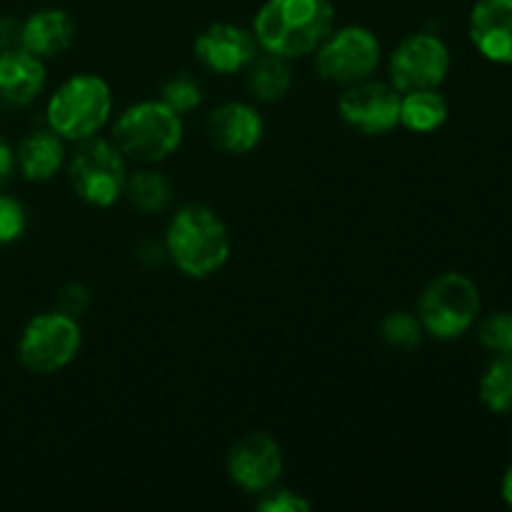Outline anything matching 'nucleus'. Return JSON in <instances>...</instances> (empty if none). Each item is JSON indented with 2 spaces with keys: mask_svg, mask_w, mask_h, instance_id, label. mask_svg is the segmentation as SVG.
Here are the masks:
<instances>
[{
  "mask_svg": "<svg viewBox=\"0 0 512 512\" xmlns=\"http://www.w3.org/2000/svg\"><path fill=\"white\" fill-rule=\"evenodd\" d=\"M335 25L330 0H265L253 20V35L263 53L285 60L315 53Z\"/></svg>",
  "mask_w": 512,
  "mask_h": 512,
  "instance_id": "obj_1",
  "label": "nucleus"
},
{
  "mask_svg": "<svg viewBox=\"0 0 512 512\" xmlns=\"http://www.w3.org/2000/svg\"><path fill=\"white\" fill-rule=\"evenodd\" d=\"M165 250L175 268L195 280L220 273L230 258V233L208 205H185L165 230Z\"/></svg>",
  "mask_w": 512,
  "mask_h": 512,
  "instance_id": "obj_2",
  "label": "nucleus"
},
{
  "mask_svg": "<svg viewBox=\"0 0 512 512\" xmlns=\"http://www.w3.org/2000/svg\"><path fill=\"white\" fill-rule=\"evenodd\" d=\"M113 113V93L100 75H73L50 95L45 120L63 140L80 143L95 138Z\"/></svg>",
  "mask_w": 512,
  "mask_h": 512,
  "instance_id": "obj_3",
  "label": "nucleus"
},
{
  "mask_svg": "<svg viewBox=\"0 0 512 512\" xmlns=\"http://www.w3.org/2000/svg\"><path fill=\"white\" fill-rule=\"evenodd\" d=\"M113 143L128 160L160 163L183 143V115L163 100H143L120 113L113 125Z\"/></svg>",
  "mask_w": 512,
  "mask_h": 512,
  "instance_id": "obj_4",
  "label": "nucleus"
},
{
  "mask_svg": "<svg viewBox=\"0 0 512 512\" xmlns=\"http://www.w3.org/2000/svg\"><path fill=\"white\" fill-rule=\"evenodd\" d=\"M478 313V285L463 273H443L425 285L415 315L428 335L438 340H455L473 328Z\"/></svg>",
  "mask_w": 512,
  "mask_h": 512,
  "instance_id": "obj_5",
  "label": "nucleus"
},
{
  "mask_svg": "<svg viewBox=\"0 0 512 512\" xmlns=\"http://www.w3.org/2000/svg\"><path fill=\"white\" fill-rule=\"evenodd\" d=\"M70 183L80 200L95 208H110L118 203L128 183V158L113 140L88 138L80 140L68 165Z\"/></svg>",
  "mask_w": 512,
  "mask_h": 512,
  "instance_id": "obj_6",
  "label": "nucleus"
},
{
  "mask_svg": "<svg viewBox=\"0 0 512 512\" xmlns=\"http://www.w3.org/2000/svg\"><path fill=\"white\" fill-rule=\"evenodd\" d=\"M83 333L78 320L60 310L40 313L23 328L18 340V358L30 373L50 375L68 368L80 353Z\"/></svg>",
  "mask_w": 512,
  "mask_h": 512,
  "instance_id": "obj_7",
  "label": "nucleus"
},
{
  "mask_svg": "<svg viewBox=\"0 0 512 512\" xmlns=\"http://www.w3.org/2000/svg\"><path fill=\"white\" fill-rule=\"evenodd\" d=\"M380 63V40L363 25L330 30L315 50V70L325 83L353 85L370 78Z\"/></svg>",
  "mask_w": 512,
  "mask_h": 512,
  "instance_id": "obj_8",
  "label": "nucleus"
},
{
  "mask_svg": "<svg viewBox=\"0 0 512 512\" xmlns=\"http://www.w3.org/2000/svg\"><path fill=\"white\" fill-rule=\"evenodd\" d=\"M390 80L395 90L408 93L420 88H438L450 70V50L438 35L413 33L390 55Z\"/></svg>",
  "mask_w": 512,
  "mask_h": 512,
  "instance_id": "obj_9",
  "label": "nucleus"
},
{
  "mask_svg": "<svg viewBox=\"0 0 512 512\" xmlns=\"http://www.w3.org/2000/svg\"><path fill=\"white\" fill-rule=\"evenodd\" d=\"M338 113L358 133L385 135L400 125V90L383 80H358L340 93Z\"/></svg>",
  "mask_w": 512,
  "mask_h": 512,
  "instance_id": "obj_10",
  "label": "nucleus"
},
{
  "mask_svg": "<svg viewBox=\"0 0 512 512\" xmlns=\"http://www.w3.org/2000/svg\"><path fill=\"white\" fill-rule=\"evenodd\" d=\"M285 460L278 440L263 430L240 435L228 453V478L243 493L260 495L278 485Z\"/></svg>",
  "mask_w": 512,
  "mask_h": 512,
  "instance_id": "obj_11",
  "label": "nucleus"
},
{
  "mask_svg": "<svg viewBox=\"0 0 512 512\" xmlns=\"http://www.w3.org/2000/svg\"><path fill=\"white\" fill-rule=\"evenodd\" d=\"M258 53L260 45L253 30L235 23H213L195 38V55L200 63L220 75L248 70Z\"/></svg>",
  "mask_w": 512,
  "mask_h": 512,
  "instance_id": "obj_12",
  "label": "nucleus"
},
{
  "mask_svg": "<svg viewBox=\"0 0 512 512\" xmlns=\"http://www.w3.org/2000/svg\"><path fill=\"white\" fill-rule=\"evenodd\" d=\"M265 123L250 103H223L208 118V138L228 155H245L263 140Z\"/></svg>",
  "mask_w": 512,
  "mask_h": 512,
  "instance_id": "obj_13",
  "label": "nucleus"
},
{
  "mask_svg": "<svg viewBox=\"0 0 512 512\" xmlns=\"http://www.w3.org/2000/svg\"><path fill=\"white\" fill-rule=\"evenodd\" d=\"M470 40L483 58L512 65V0H478L470 13Z\"/></svg>",
  "mask_w": 512,
  "mask_h": 512,
  "instance_id": "obj_14",
  "label": "nucleus"
},
{
  "mask_svg": "<svg viewBox=\"0 0 512 512\" xmlns=\"http://www.w3.org/2000/svg\"><path fill=\"white\" fill-rule=\"evenodd\" d=\"M45 88V65L23 48L0 50V108L18 110Z\"/></svg>",
  "mask_w": 512,
  "mask_h": 512,
  "instance_id": "obj_15",
  "label": "nucleus"
},
{
  "mask_svg": "<svg viewBox=\"0 0 512 512\" xmlns=\"http://www.w3.org/2000/svg\"><path fill=\"white\" fill-rule=\"evenodd\" d=\"M73 40V18L60 8H43L20 23V48L40 60L58 58L73 45Z\"/></svg>",
  "mask_w": 512,
  "mask_h": 512,
  "instance_id": "obj_16",
  "label": "nucleus"
},
{
  "mask_svg": "<svg viewBox=\"0 0 512 512\" xmlns=\"http://www.w3.org/2000/svg\"><path fill=\"white\" fill-rule=\"evenodd\" d=\"M65 163V140L55 130L43 128L25 135L15 150V165L25 180L43 183L60 173Z\"/></svg>",
  "mask_w": 512,
  "mask_h": 512,
  "instance_id": "obj_17",
  "label": "nucleus"
},
{
  "mask_svg": "<svg viewBox=\"0 0 512 512\" xmlns=\"http://www.w3.org/2000/svg\"><path fill=\"white\" fill-rule=\"evenodd\" d=\"M448 100L438 88H420L400 93V125L413 133H433L448 120Z\"/></svg>",
  "mask_w": 512,
  "mask_h": 512,
  "instance_id": "obj_18",
  "label": "nucleus"
},
{
  "mask_svg": "<svg viewBox=\"0 0 512 512\" xmlns=\"http://www.w3.org/2000/svg\"><path fill=\"white\" fill-rule=\"evenodd\" d=\"M248 88L263 103H278L293 88V68L290 60L265 53L248 65Z\"/></svg>",
  "mask_w": 512,
  "mask_h": 512,
  "instance_id": "obj_19",
  "label": "nucleus"
},
{
  "mask_svg": "<svg viewBox=\"0 0 512 512\" xmlns=\"http://www.w3.org/2000/svg\"><path fill=\"white\" fill-rule=\"evenodd\" d=\"M123 195L130 200V205L135 210H140L145 215H153L163 213L173 203V185H170V180L163 173L143 168L138 173L128 175Z\"/></svg>",
  "mask_w": 512,
  "mask_h": 512,
  "instance_id": "obj_20",
  "label": "nucleus"
},
{
  "mask_svg": "<svg viewBox=\"0 0 512 512\" xmlns=\"http://www.w3.org/2000/svg\"><path fill=\"white\" fill-rule=\"evenodd\" d=\"M480 400L493 413H512V355H495L480 378Z\"/></svg>",
  "mask_w": 512,
  "mask_h": 512,
  "instance_id": "obj_21",
  "label": "nucleus"
},
{
  "mask_svg": "<svg viewBox=\"0 0 512 512\" xmlns=\"http://www.w3.org/2000/svg\"><path fill=\"white\" fill-rule=\"evenodd\" d=\"M423 323L408 310H393L380 323V338L395 353H413L423 343Z\"/></svg>",
  "mask_w": 512,
  "mask_h": 512,
  "instance_id": "obj_22",
  "label": "nucleus"
},
{
  "mask_svg": "<svg viewBox=\"0 0 512 512\" xmlns=\"http://www.w3.org/2000/svg\"><path fill=\"white\" fill-rule=\"evenodd\" d=\"M160 100H163L168 108H173L175 113L185 115L193 108H198L200 100H203V88H200V83L190 73H180L173 75V78L163 85Z\"/></svg>",
  "mask_w": 512,
  "mask_h": 512,
  "instance_id": "obj_23",
  "label": "nucleus"
},
{
  "mask_svg": "<svg viewBox=\"0 0 512 512\" xmlns=\"http://www.w3.org/2000/svg\"><path fill=\"white\" fill-rule=\"evenodd\" d=\"M480 343L495 355H512V313L500 310V313L488 315L480 323Z\"/></svg>",
  "mask_w": 512,
  "mask_h": 512,
  "instance_id": "obj_24",
  "label": "nucleus"
},
{
  "mask_svg": "<svg viewBox=\"0 0 512 512\" xmlns=\"http://www.w3.org/2000/svg\"><path fill=\"white\" fill-rule=\"evenodd\" d=\"M25 225H28V215L20 200L0 193V245L15 243L25 233Z\"/></svg>",
  "mask_w": 512,
  "mask_h": 512,
  "instance_id": "obj_25",
  "label": "nucleus"
},
{
  "mask_svg": "<svg viewBox=\"0 0 512 512\" xmlns=\"http://www.w3.org/2000/svg\"><path fill=\"white\" fill-rule=\"evenodd\" d=\"M258 510L263 512H308L310 510V500L303 498L295 490H285V488H270L265 493H260L258 500Z\"/></svg>",
  "mask_w": 512,
  "mask_h": 512,
  "instance_id": "obj_26",
  "label": "nucleus"
},
{
  "mask_svg": "<svg viewBox=\"0 0 512 512\" xmlns=\"http://www.w3.org/2000/svg\"><path fill=\"white\" fill-rule=\"evenodd\" d=\"M90 308V293L85 285L80 283H70L60 290L58 295V310L60 313L70 315V318H83L85 310Z\"/></svg>",
  "mask_w": 512,
  "mask_h": 512,
  "instance_id": "obj_27",
  "label": "nucleus"
},
{
  "mask_svg": "<svg viewBox=\"0 0 512 512\" xmlns=\"http://www.w3.org/2000/svg\"><path fill=\"white\" fill-rule=\"evenodd\" d=\"M20 48V23L13 18H0V50Z\"/></svg>",
  "mask_w": 512,
  "mask_h": 512,
  "instance_id": "obj_28",
  "label": "nucleus"
},
{
  "mask_svg": "<svg viewBox=\"0 0 512 512\" xmlns=\"http://www.w3.org/2000/svg\"><path fill=\"white\" fill-rule=\"evenodd\" d=\"M15 173V150L5 140H0V190L10 183Z\"/></svg>",
  "mask_w": 512,
  "mask_h": 512,
  "instance_id": "obj_29",
  "label": "nucleus"
},
{
  "mask_svg": "<svg viewBox=\"0 0 512 512\" xmlns=\"http://www.w3.org/2000/svg\"><path fill=\"white\" fill-rule=\"evenodd\" d=\"M503 498H505V503H508L512 508V465H510L508 473H505V478H503Z\"/></svg>",
  "mask_w": 512,
  "mask_h": 512,
  "instance_id": "obj_30",
  "label": "nucleus"
}]
</instances>
